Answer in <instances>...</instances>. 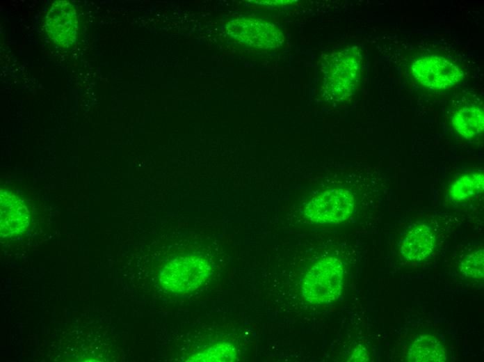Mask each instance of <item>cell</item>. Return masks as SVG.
<instances>
[{
    "instance_id": "cell-1",
    "label": "cell",
    "mask_w": 484,
    "mask_h": 362,
    "mask_svg": "<svg viewBox=\"0 0 484 362\" xmlns=\"http://www.w3.org/2000/svg\"><path fill=\"white\" fill-rule=\"evenodd\" d=\"M362 56L357 47L333 53L322 69V93L325 98L344 101L351 97L360 83Z\"/></svg>"
},
{
    "instance_id": "cell-2",
    "label": "cell",
    "mask_w": 484,
    "mask_h": 362,
    "mask_svg": "<svg viewBox=\"0 0 484 362\" xmlns=\"http://www.w3.org/2000/svg\"><path fill=\"white\" fill-rule=\"evenodd\" d=\"M344 275V267L339 259L334 257L321 259L311 267L303 278V298L312 304L334 301L341 293Z\"/></svg>"
},
{
    "instance_id": "cell-3",
    "label": "cell",
    "mask_w": 484,
    "mask_h": 362,
    "mask_svg": "<svg viewBox=\"0 0 484 362\" xmlns=\"http://www.w3.org/2000/svg\"><path fill=\"white\" fill-rule=\"evenodd\" d=\"M409 74L419 86L435 91L451 89L463 78V71L457 63L436 54L413 58L409 64Z\"/></svg>"
},
{
    "instance_id": "cell-4",
    "label": "cell",
    "mask_w": 484,
    "mask_h": 362,
    "mask_svg": "<svg viewBox=\"0 0 484 362\" xmlns=\"http://www.w3.org/2000/svg\"><path fill=\"white\" fill-rule=\"evenodd\" d=\"M227 34L239 43L259 49L281 47L284 37L275 24L261 19L239 17L228 22Z\"/></svg>"
},
{
    "instance_id": "cell-5",
    "label": "cell",
    "mask_w": 484,
    "mask_h": 362,
    "mask_svg": "<svg viewBox=\"0 0 484 362\" xmlns=\"http://www.w3.org/2000/svg\"><path fill=\"white\" fill-rule=\"evenodd\" d=\"M354 197L346 189L326 192L306 210L307 216L321 223H339L347 219L354 207Z\"/></svg>"
},
{
    "instance_id": "cell-6",
    "label": "cell",
    "mask_w": 484,
    "mask_h": 362,
    "mask_svg": "<svg viewBox=\"0 0 484 362\" xmlns=\"http://www.w3.org/2000/svg\"><path fill=\"white\" fill-rule=\"evenodd\" d=\"M45 26L49 38L58 46L65 48L72 46L77 32L74 6L66 1L54 2L46 16Z\"/></svg>"
},
{
    "instance_id": "cell-7",
    "label": "cell",
    "mask_w": 484,
    "mask_h": 362,
    "mask_svg": "<svg viewBox=\"0 0 484 362\" xmlns=\"http://www.w3.org/2000/svg\"><path fill=\"white\" fill-rule=\"evenodd\" d=\"M1 234L13 236L24 232L29 222L26 205L8 190L1 191Z\"/></svg>"
},
{
    "instance_id": "cell-8",
    "label": "cell",
    "mask_w": 484,
    "mask_h": 362,
    "mask_svg": "<svg viewBox=\"0 0 484 362\" xmlns=\"http://www.w3.org/2000/svg\"><path fill=\"white\" fill-rule=\"evenodd\" d=\"M436 237L431 228L426 224L413 227L400 243L401 255L410 262L427 258L433 251Z\"/></svg>"
},
{
    "instance_id": "cell-9",
    "label": "cell",
    "mask_w": 484,
    "mask_h": 362,
    "mask_svg": "<svg viewBox=\"0 0 484 362\" xmlns=\"http://www.w3.org/2000/svg\"><path fill=\"white\" fill-rule=\"evenodd\" d=\"M453 129L467 139H473L483 134L484 113L481 104L475 100L462 103L451 116Z\"/></svg>"
},
{
    "instance_id": "cell-10",
    "label": "cell",
    "mask_w": 484,
    "mask_h": 362,
    "mask_svg": "<svg viewBox=\"0 0 484 362\" xmlns=\"http://www.w3.org/2000/svg\"><path fill=\"white\" fill-rule=\"evenodd\" d=\"M406 359L410 362H444L446 361V352L436 338L423 335L411 344Z\"/></svg>"
},
{
    "instance_id": "cell-11",
    "label": "cell",
    "mask_w": 484,
    "mask_h": 362,
    "mask_svg": "<svg viewBox=\"0 0 484 362\" xmlns=\"http://www.w3.org/2000/svg\"><path fill=\"white\" fill-rule=\"evenodd\" d=\"M483 186V173L467 174L460 176L451 185L449 194L452 200L462 201L482 192Z\"/></svg>"
},
{
    "instance_id": "cell-12",
    "label": "cell",
    "mask_w": 484,
    "mask_h": 362,
    "mask_svg": "<svg viewBox=\"0 0 484 362\" xmlns=\"http://www.w3.org/2000/svg\"><path fill=\"white\" fill-rule=\"evenodd\" d=\"M460 270L470 278L481 279L484 275L483 249H479L468 255L461 262Z\"/></svg>"
},
{
    "instance_id": "cell-13",
    "label": "cell",
    "mask_w": 484,
    "mask_h": 362,
    "mask_svg": "<svg viewBox=\"0 0 484 362\" xmlns=\"http://www.w3.org/2000/svg\"><path fill=\"white\" fill-rule=\"evenodd\" d=\"M368 359V355L366 354L365 349L362 348L355 349L351 357V361H366Z\"/></svg>"
}]
</instances>
